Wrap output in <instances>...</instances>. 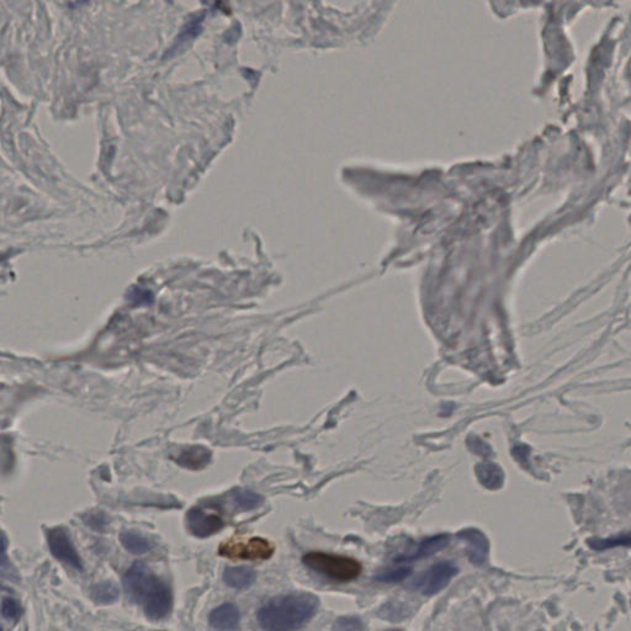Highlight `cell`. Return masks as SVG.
Returning <instances> with one entry per match:
<instances>
[{"label":"cell","instance_id":"6da1fadb","mask_svg":"<svg viewBox=\"0 0 631 631\" xmlns=\"http://www.w3.org/2000/svg\"><path fill=\"white\" fill-rule=\"evenodd\" d=\"M122 586L127 598L141 605L148 619L162 621L172 611V590L145 563H133L124 576Z\"/></svg>","mask_w":631,"mask_h":631},{"label":"cell","instance_id":"7a4b0ae2","mask_svg":"<svg viewBox=\"0 0 631 631\" xmlns=\"http://www.w3.org/2000/svg\"><path fill=\"white\" fill-rule=\"evenodd\" d=\"M319 608L317 595L296 592L268 600L258 609L256 619L266 630H298L316 616Z\"/></svg>","mask_w":631,"mask_h":631},{"label":"cell","instance_id":"3957f363","mask_svg":"<svg viewBox=\"0 0 631 631\" xmlns=\"http://www.w3.org/2000/svg\"><path fill=\"white\" fill-rule=\"evenodd\" d=\"M303 563L316 574L344 583L358 579L363 571L361 563L355 558L321 551L306 553Z\"/></svg>","mask_w":631,"mask_h":631},{"label":"cell","instance_id":"277c9868","mask_svg":"<svg viewBox=\"0 0 631 631\" xmlns=\"http://www.w3.org/2000/svg\"><path fill=\"white\" fill-rule=\"evenodd\" d=\"M219 553L235 560H266L272 558L274 545L261 537H232L219 545Z\"/></svg>","mask_w":631,"mask_h":631},{"label":"cell","instance_id":"5b68a950","mask_svg":"<svg viewBox=\"0 0 631 631\" xmlns=\"http://www.w3.org/2000/svg\"><path fill=\"white\" fill-rule=\"evenodd\" d=\"M187 525L195 537H211L224 527V513L217 505L201 503L188 512Z\"/></svg>","mask_w":631,"mask_h":631},{"label":"cell","instance_id":"8992f818","mask_svg":"<svg viewBox=\"0 0 631 631\" xmlns=\"http://www.w3.org/2000/svg\"><path fill=\"white\" fill-rule=\"evenodd\" d=\"M459 574V569L453 563H440L432 566L414 582L413 587L423 595H437L448 586L451 579Z\"/></svg>","mask_w":631,"mask_h":631},{"label":"cell","instance_id":"52a82bcc","mask_svg":"<svg viewBox=\"0 0 631 631\" xmlns=\"http://www.w3.org/2000/svg\"><path fill=\"white\" fill-rule=\"evenodd\" d=\"M46 537L48 548L58 561L66 563L78 571L83 570V561L79 556L74 544L72 543L68 532L64 528L56 527L48 529L46 530Z\"/></svg>","mask_w":631,"mask_h":631},{"label":"cell","instance_id":"ba28073f","mask_svg":"<svg viewBox=\"0 0 631 631\" xmlns=\"http://www.w3.org/2000/svg\"><path fill=\"white\" fill-rule=\"evenodd\" d=\"M458 537L467 545L470 563L475 566H481L486 563L490 551V542L484 532L479 529L470 528L458 532Z\"/></svg>","mask_w":631,"mask_h":631},{"label":"cell","instance_id":"9c48e42d","mask_svg":"<svg viewBox=\"0 0 631 631\" xmlns=\"http://www.w3.org/2000/svg\"><path fill=\"white\" fill-rule=\"evenodd\" d=\"M211 451L201 445H190L182 449L172 459L182 467L189 470L204 469L211 461Z\"/></svg>","mask_w":631,"mask_h":631},{"label":"cell","instance_id":"30bf717a","mask_svg":"<svg viewBox=\"0 0 631 631\" xmlns=\"http://www.w3.org/2000/svg\"><path fill=\"white\" fill-rule=\"evenodd\" d=\"M240 621L238 608L230 603L215 608L209 616L210 626L216 630H235L240 625Z\"/></svg>","mask_w":631,"mask_h":631},{"label":"cell","instance_id":"8fae6325","mask_svg":"<svg viewBox=\"0 0 631 631\" xmlns=\"http://www.w3.org/2000/svg\"><path fill=\"white\" fill-rule=\"evenodd\" d=\"M449 542H450V537L448 534H439V535L428 537L426 540H423L414 553H409V555H401L395 561L396 563H412V561L429 558L440 550H443L448 545Z\"/></svg>","mask_w":631,"mask_h":631},{"label":"cell","instance_id":"7c38bea8","mask_svg":"<svg viewBox=\"0 0 631 631\" xmlns=\"http://www.w3.org/2000/svg\"><path fill=\"white\" fill-rule=\"evenodd\" d=\"M476 476L481 485L488 490H498L505 482V472L493 463H481L476 466Z\"/></svg>","mask_w":631,"mask_h":631},{"label":"cell","instance_id":"4fadbf2b","mask_svg":"<svg viewBox=\"0 0 631 631\" xmlns=\"http://www.w3.org/2000/svg\"><path fill=\"white\" fill-rule=\"evenodd\" d=\"M224 583L233 590H245L256 581V572L248 567H226Z\"/></svg>","mask_w":631,"mask_h":631},{"label":"cell","instance_id":"5bb4252c","mask_svg":"<svg viewBox=\"0 0 631 631\" xmlns=\"http://www.w3.org/2000/svg\"><path fill=\"white\" fill-rule=\"evenodd\" d=\"M120 542L122 546L131 553H145L154 548V543L141 534L135 532H122L120 534Z\"/></svg>","mask_w":631,"mask_h":631},{"label":"cell","instance_id":"9a60e30c","mask_svg":"<svg viewBox=\"0 0 631 631\" xmlns=\"http://www.w3.org/2000/svg\"><path fill=\"white\" fill-rule=\"evenodd\" d=\"M120 595V590L115 583L105 581L103 583L96 584L92 590V600L98 604H111Z\"/></svg>","mask_w":631,"mask_h":631},{"label":"cell","instance_id":"2e32d148","mask_svg":"<svg viewBox=\"0 0 631 631\" xmlns=\"http://www.w3.org/2000/svg\"><path fill=\"white\" fill-rule=\"evenodd\" d=\"M232 501L242 511H252L263 505V497L249 490H235L232 493Z\"/></svg>","mask_w":631,"mask_h":631},{"label":"cell","instance_id":"e0dca14e","mask_svg":"<svg viewBox=\"0 0 631 631\" xmlns=\"http://www.w3.org/2000/svg\"><path fill=\"white\" fill-rule=\"evenodd\" d=\"M590 548L597 551L607 550V549L618 548V546H631V532L625 534L623 537H611V539H590L588 542Z\"/></svg>","mask_w":631,"mask_h":631},{"label":"cell","instance_id":"ac0fdd59","mask_svg":"<svg viewBox=\"0 0 631 631\" xmlns=\"http://www.w3.org/2000/svg\"><path fill=\"white\" fill-rule=\"evenodd\" d=\"M411 574H412V570L409 567H400V569L381 571L376 574L375 579L382 583H397V582L405 581Z\"/></svg>","mask_w":631,"mask_h":631},{"label":"cell","instance_id":"d6986e66","mask_svg":"<svg viewBox=\"0 0 631 631\" xmlns=\"http://www.w3.org/2000/svg\"><path fill=\"white\" fill-rule=\"evenodd\" d=\"M22 608L17 600L11 597H4L1 602V616L8 621L16 623L21 618Z\"/></svg>","mask_w":631,"mask_h":631},{"label":"cell","instance_id":"ffe728a7","mask_svg":"<svg viewBox=\"0 0 631 631\" xmlns=\"http://www.w3.org/2000/svg\"><path fill=\"white\" fill-rule=\"evenodd\" d=\"M334 629H342V630H359L364 629V626L361 625L359 619L356 618H342L338 619Z\"/></svg>","mask_w":631,"mask_h":631},{"label":"cell","instance_id":"44dd1931","mask_svg":"<svg viewBox=\"0 0 631 631\" xmlns=\"http://www.w3.org/2000/svg\"><path fill=\"white\" fill-rule=\"evenodd\" d=\"M528 1H530V3H535V1H539V0H528Z\"/></svg>","mask_w":631,"mask_h":631}]
</instances>
